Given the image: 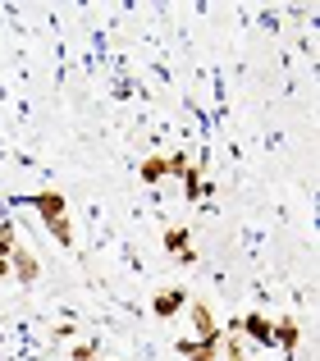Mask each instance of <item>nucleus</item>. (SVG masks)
<instances>
[{"mask_svg":"<svg viewBox=\"0 0 320 361\" xmlns=\"http://www.w3.org/2000/svg\"><path fill=\"white\" fill-rule=\"evenodd\" d=\"M14 261H18V274H23V279H32V274H37V261L27 252H14Z\"/></svg>","mask_w":320,"mask_h":361,"instance_id":"obj_1","label":"nucleus"}]
</instances>
